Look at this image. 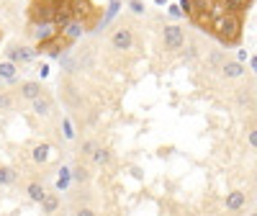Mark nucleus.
I'll return each instance as SVG.
<instances>
[{
	"label": "nucleus",
	"mask_w": 257,
	"mask_h": 216,
	"mask_svg": "<svg viewBox=\"0 0 257 216\" xmlns=\"http://www.w3.org/2000/svg\"><path fill=\"white\" fill-rule=\"evenodd\" d=\"M242 29H244V16L239 13H219L208 24V31L216 36L224 47H234L242 41Z\"/></svg>",
	"instance_id": "f257e3e1"
},
{
	"label": "nucleus",
	"mask_w": 257,
	"mask_h": 216,
	"mask_svg": "<svg viewBox=\"0 0 257 216\" xmlns=\"http://www.w3.org/2000/svg\"><path fill=\"white\" fill-rule=\"evenodd\" d=\"M134 44H137V31H134V26L132 24H118L113 31H111V36H108V47L116 52V54H128L134 49Z\"/></svg>",
	"instance_id": "f03ea898"
},
{
	"label": "nucleus",
	"mask_w": 257,
	"mask_h": 216,
	"mask_svg": "<svg viewBox=\"0 0 257 216\" xmlns=\"http://www.w3.org/2000/svg\"><path fill=\"white\" fill-rule=\"evenodd\" d=\"M162 47L170 54L183 52V47H185V31H183V26H178V24L162 26Z\"/></svg>",
	"instance_id": "7ed1b4c3"
},
{
	"label": "nucleus",
	"mask_w": 257,
	"mask_h": 216,
	"mask_svg": "<svg viewBox=\"0 0 257 216\" xmlns=\"http://www.w3.org/2000/svg\"><path fill=\"white\" fill-rule=\"evenodd\" d=\"M54 3L57 0H34L29 6V21L36 24H54Z\"/></svg>",
	"instance_id": "20e7f679"
},
{
	"label": "nucleus",
	"mask_w": 257,
	"mask_h": 216,
	"mask_svg": "<svg viewBox=\"0 0 257 216\" xmlns=\"http://www.w3.org/2000/svg\"><path fill=\"white\" fill-rule=\"evenodd\" d=\"M234 100H237V105L242 108V111H247L249 116L257 114V88H254L252 82L237 88V95H234Z\"/></svg>",
	"instance_id": "39448f33"
},
{
	"label": "nucleus",
	"mask_w": 257,
	"mask_h": 216,
	"mask_svg": "<svg viewBox=\"0 0 257 216\" xmlns=\"http://www.w3.org/2000/svg\"><path fill=\"white\" fill-rule=\"evenodd\" d=\"M70 11L75 21H82L85 26L93 24V18L98 16V8L90 3V0H70Z\"/></svg>",
	"instance_id": "423d86ee"
},
{
	"label": "nucleus",
	"mask_w": 257,
	"mask_h": 216,
	"mask_svg": "<svg viewBox=\"0 0 257 216\" xmlns=\"http://www.w3.org/2000/svg\"><path fill=\"white\" fill-rule=\"evenodd\" d=\"M88 162H90L93 167H98V170H111L113 162H116V155H113V149H111V147L98 144V147H95V152L90 155Z\"/></svg>",
	"instance_id": "0eeeda50"
},
{
	"label": "nucleus",
	"mask_w": 257,
	"mask_h": 216,
	"mask_svg": "<svg viewBox=\"0 0 257 216\" xmlns=\"http://www.w3.org/2000/svg\"><path fill=\"white\" fill-rule=\"evenodd\" d=\"M31 114H34L36 119H49V116L54 114V98L44 90L39 98L31 100Z\"/></svg>",
	"instance_id": "6e6552de"
},
{
	"label": "nucleus",
	"mask_w": 257,
	"mask_h": 216,
	"mask_svg": "<svg viewBox=\"0 0 257 216\" xmlns=\"http://www.w3.org/2000/svg\"><path fill=\"white\" fill-rule=\"evenodd\" d=\"M8 59L16 62V64H31L36 59V49L34 47H26V44H11L8 47Z\"/></svg>",
	"instance_id": "1a4fd4ad"
},
{
	"label": "nucleus",
	"mask_w": 257,
	"mask_h": 216,
	"mask_svg": "<svg viewBox=\"0 0 257 216\" xmlns=\"http://www.w3.org/2000/svg\"><path fill=\"white\" fill-rule=\"evenodd\" d=\"M29 157H31L34 165H47L49 157H52V144L49 142H41V139L31 142L29 144Z\"/></svg>",
	"instance_id": "9d476101"
},
{
	"label": "nucleus",
	"mask_w": 257,
	"mask_h": 216,
	"mask_svg": "<svg viewBox=\"0 0 257 216\" xmlns=\"http://www.w3.org/2000/svg\"><path fill=\"white\" fill-rule=\"evenodd\" d=\"M219 75L224 77V80H242L244 75H247V67L239 62V59H224L221 62V67H219Z\"/></svg>",
	"instance_id": "9b49d317"
},
{
	"label": "nucleus",
	"mask_w": 257,
	"mask_h": 216,
	"mask_svg": "<svg viewBox=\"0 0 257 216\" xmlns=\"http://www.w3.org/2000/svg\"><path fill=\"white\" fill-rule=\"evenodd\" d=\"M41 93H44V88H41V82H36V80H26V82H21L18 88H16V98L21 103H31Z\"/></svg>",
	"instance_id": "f8f14e48"
},
{
	"label": "nucleus",
	"mask_w": 257,
	"mask_h": 216,
	"mask_svg": "<svg viewBox=\"0 0 257 216\" xmlns=\"http://www.w3.org/2000/svg\"><path fill=\"white\" fill-rule=\"evenodd\" d=\"M70 170H72V180H75L77 185H88V183L93 180V165H90L88 160H77Z\"/></svg>",
	"instance_id": "ddd939ff"
},
{
	"label": "nucleus",
	"mask_w": 257,
	"mask_h": 216,
	"mask_svg": "<svg viewBox=\"0 0 257 216\" xmlns=\"http://www.w3.org/2000/svg\"><path fill=\"white\" fill-rule=\"evenodd\" d=\"M247 206V193L244 190H229L226 193V198H224V208L231 211V213H237Z\"/></svg>",
	"instance_id": "4468645a"
},
{
	"label": "nucleus",
	"mask_w": 257,
	"mask_h": 216,
	"mask_svg": "<svg viewBox=\"0 0 257 216\" xmlns=\"http://www.w3.org/2000/svg\"><path fill=\"white\" fill-rule=\"evenodd\" d=\"M24 190H26V196H29L31 203H41V201H44V196H47V185L41 183V180H29Z\"/></svg>",
	"instance_id": "2eb2a0df"
},
{
	"label": "nucleus",
	"mask_w": 257,
	"mask_h": 216,
	"mask_svg": "<svg viewBox=\"0 0 257 216\" xmlns=\"http://www.w3.org/2000/svg\"><path fill=\"white\" fill-rule=\"evenodd\" d=\"M39 206H41V213H57V211L62 208V198H59V193H52V190H47L44 201H41Z\"/></svg>",
	"instance_id": "dca6fc26"
},
{
	"label": "nucleus",
	"mask_w": 257,
	"mask_h": 216,
	"mask_svg": "<svg viewBox=\"0 0 257 216\" xmlns=\"http://www.w3.org/2000/svg\"><path fill=\"white\" fill-rule=\"evenodd\" d=\"M221 6H224L226 13H239V16H244V13L249 11V6H252V0H221Z\"/></svg>",
	"instance_id": "f3484780"
},
{
	"label": "nucleus",
	"mask_w": 257,
	"mask_h": 216,
	"mask_svg": "<svg viewBox=\"0 0 257 216\" xmlns=\"http://www.w3.org/2000/svg\"><path fill=\"white\" fill-rule=\"evenodd\" d=\"M18 183V170L11 167V165H0V185L3 188H11Z\"/></svg>",
	"instance_id": "a211bd4d"
},
{
	"label": "nucleus",
	"mask_w": 257,
	"mask_h": 216,
	"mask_svg": "<svg viewBox=\"0 0 257 216\" xmlns=\"http://www.w3.org/2000/svg\"><path fill=\"white\" fill-rule=\"evenodd\" d=\"M57 34H59V29L54 24H36V31H34L36 41H47V39H52Z\"/></svg>",
	"instance_id": "6ab92c4d"
},
{
	"label": "nucleus",
	"mask_w": 257,
	"mask_h": 216,
	"mask_svg": "<svg viewBox=\"0 0 257 216\" xmlns=\"http://www.w3.org/2000/svg\"><path fill=\"white\" fill-rule=\"evenodd\" d=\"M82 29H85V24H82V21H70V24L67 26H62V34H64V39H70V41H75L80 34H82Z\"/></svg>",
	"instance_id": "aec40b11"
},
{
	"label": "nucleus",
	"mask_w": 257,
	"mask_h": 216,
	"mask_svg": "<svg viewBox=\"0 0 257 216\" xmlns=\"http://www.w3.org/2000/svg\"><path fill=\"white\" fill-rule=\"evenodd\" d=\"M16 103H18L16 93H11V90H0V114L13 111V108H16Z\"/></svg>",
	"instance_id": "412c9836"
},
{
	"label": "nucleus",
	"mask_w": 257,
	"mask_h": 216,
	"mask_svg": "<svg viewBox=\"0 0 257 216\" xmlns=\"http://www.w3.org/2000/svg\"><path fill=\"white\" fill-rule=\"evenodd\" d=\"M95 147H98V139H85V142H80L77 157H80V160H90V155L95 152Z\"/></svg>",
	"instance_id": "4be33fe9"
},
{
	"label": "nucleus",
	"mask_w": 257,
	"mask_h": 216,
	"mask_svg": "<svg viewBox=\"0 0 257 216\" xmlns=\"http://www.w3.org/2000/svg\"><path fill=\"white\" fill-rule=\"evenodd\" d=\"M247 142H249V147L252 149H257V114H252L249 119H247Z\"/></svg>",
	"instance_id": "5701e85b"
},
{
	"label": "nucleus",
	"mask_w": 257,
	"mask_h": 216,
	"mask_svg": "<svg viewBox=\"0 0 257 216\" xmlns=\"http://www.w3.org/2000/svg\"><path fill=\"white\" fill-rule=\"evenodd\" d=\"M201 57V47L196 44V41H188L185 39V47H183V59L185 62H196Z\"/></svg>",
	"instance_id": "b1692460"
},
{
	"label": "nucleus",
	"mask_w": 257,
	"mask_h": 216,
	"mask_svg": "<svg viewBox=\"0 0 257 216\" xmlns=\"http://www.w3.org/2000/svg\"><path fill=\"white\" fill-rule=\"evenodd\" d=\"M16 72H18V64L16 62H11V59L0 62V80H13Z\"/></svg>",
	"instance_id": "393cba45"
},
{
	"label": "nucleus",
	"mask_w": 257,
	"mask_h": 216,
	"mask_svg": "<svg viewBox=\"0 0 257 216\" xmlns=\"http://www.w3.org/2000/svg\"><path fill=\"white\" fill-rule=\"evenodd\" d=\"M224 59H226V52H221V49H213V52L206 57V62H208V67H211V70H219Z\"/></svg>",
	"instance_id": "a878e982"
},
{
	"label": "nucleus",
	"mask_w": 257,
	"mask_h": 216,
	"mask_svg": "<svg viewBox=\"0 0 257 216\" xmlns=\"http://www.w3.org/2000/svg\"><path fill=\"white\" fill-rule=\"evenodd\" d=\"M128 8H132V13H137V16L144 13V3H142V0H132V3H128Z\"/></svg>",
	"instance_id": "bb28decb"
},
{
	"label": "nucleus",
	"mask_w": 257,
	"mask_h": 216,
	"mask_svg": "<svg viewBox=\"0 0 257 216\" xmlns=\"http://www.w3.org/2000/svg\"><path fill=\"white\" fill-rule=\"evenodd\" d=\"M180 8L185 11V16L190 18V13H193V0H183V3H180Z\"/></svg>",
	"instance_id": "cd10ccee"
},
{
	"label": "nucleus",
	"mask_w": 257,
	"mask_h": 216,
	"mask_svg": "<svg viewBox=\"0 0 257 216\" xmlns=\"http://www.w3.org/2000/svg\"><path fill=\"white\" fill-rule=\"evenodd\" d=\"M252 67H254V70H257V57H254V59H252Z\"/></svg>",
	"instance_id": "c85d7f7f"
}]
</instances>
